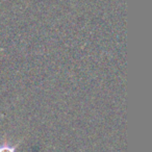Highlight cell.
<instances>
[{
    "instance_id": "cell-1",
    "label": "cell",
    "mask_w": 152,
    "mask_h": 152,
    "mask_svg": "<svg viewBox=\"0 0 152 152\" xmlns=\"http://www.w3.org/2000/svg\"><path fill=\"white\" fill-rule=\"evenodd\" d=\"M20 143H18L15 146H11L9 144H3V145H0V152H16L17 148L19 147Z\"/></svg>"
}]
</instances>
